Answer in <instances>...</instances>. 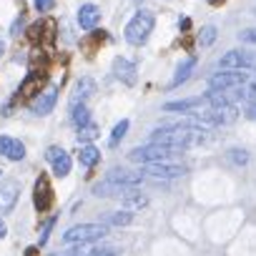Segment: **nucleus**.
I'll list each match as a JSON object with an SVG mask.
<instances>
[{"mask_svg": "<svg viewBox=\"0 0 256 256\" xmlns=\"http://www.w3.org/2000/svg\"><path fill=\"white\" fill-rule=\"evenodd\" d=\"M154 26H156V16L151 10H138L131 18V23L126 26V40L131 46H144L154 33Z\"/></svg>", "mask_w": 256, "mask_h": 256, "instance_id": "obj_1", "label": "nucleus"}, {"mask_svg": "<svg viewBox=\"0 0 256 256\" xmlns=\"http://www.w3.org/2000/svg\"><path fill=\"white\" fill-rule=\"evenodd\" d=\"M178 154H181V148H171V146H161V144H146V146L131 148L128 158L146 166V164H164V161H168Z\"/></svg>", "mask_w": 256, "mask_h": 256, "instance_id": "obj_2", "label": "nucleus"}, {"mask_svg": "<svg viewBox=\"0 0 256 256\" xmlns=\"http://www.w3.org/2000/svg\"><path fill=\"white\" fill-rule=\"evenodd\" d=\"M238 118V108L236 106H211V108H206V110H198L196 116H194V120L198 123V126H228V123H234Z\"/></svg>", "mask_w": 256, "mask_h": 256, "instance_id": "obj_3", "label": "nucleus"}, {"mask_svg": "<svg viewBox=\"0 0 256 256\" xmlns=\"http://www.w3.org/2000/svg\"><path fill=\"white\" fill-rule=\"evenodd\" d=\"M106 224H78V226H70L60 238H63V244H70V246H76V244H88V241H100L103 236H106Z\"/></svg>", "mask_w": 256, "mask_h": 256, "instance_id": "obj_4", "label": "nucleus"}, {"mask_svg": "<svg viewBox=\"0 0 256 256\" xmlns=\"http://www.w3.org/2000/svg\"><path fill=\"white\" fill-rule=\"evenodd\" d=\"M248 80H251L248 73L224 68V73H214V76L208 78V88H216V90H231V88H241V86H246Z\"/></svg>", "mask_w": 256, "mask_h": 256, "instance_id": "obj_5", "label": "nucleus"}, {"mask_svg": "<svg viewBox=\"0 0 256 256\" xmlns=\"http://www.w3.org/2000/svg\"><path fill=\"white\" fill-rule=\"evenodd\" d=\"M218 66L228 68V70H246V68L256 66V56L248 50H228L218 58Z\"/></svg>", "mask_w": 256, "mask_h": 256, "instance_id": "obj_6", "label": "nucleus"}, {"mask_svg": "<svg viewBox=\"0 0 256 256\" xmlns=\"http://www.w3.org/2000/svg\"><path fill=\"white\" fill-rule=\"evenodd\" d=\"M33 204L40 214H46L50 206H53V188H50V181L46 174H40L36 178V186H33Z\"/></svg>", "mask_w": 256, "mask_h": 256, "instance_id": "obj_7", "label": "nucleus"}, {"mask_svg": "<svg viewBox=\"0 0 256 256\" xmlns=\"http://www.w3.org/2000/svg\"><path fill=\"white\" fill-rule=\"evenodd\" d=\"M134 191H136V186H126V184H118L113 178H106V181H100V184L93 186V196H98V198H110V196L123 198V196L134 194Z\"/></svg>", "mask_w": 256, "mask_h": 256, "instance_id": "obj_8", "label": "nucleus"}, {"mask_svg": "<svg viewBox=\"0 0 256 256\" xmlns=\"http://www.w3.org/2000/svg\"><path fill=\"white\" fill-rule=\"evenodd\" d=\"M18 196H20V186H18V181L6 178L3 184H0V214H10L13 206L18 204Z\"/></svg>", "mask_w": 256, "mask_h": 256, "instance_id": "obj_9", "label": "nucleus"}, {"mask_svg": "<svg viewBox=\"0 0 256 256\" xmlns=\"http://www.w3.org/2000/svg\"><path fill=\"white\" fill-rule=\"evenodd\" d=\"M144 174L151 176V178H161V181H166V178H178V176H184L186 168L164 161V164H146V166H144Z\"/></svg>", "mask_w": 256, "mask_h": 256, "instance_id": "obj_10", "label": "nucleus"}, {"mask_svg": "<svg viewBox=\"0 0 256 256\" xmlns=\"http://www.w3.org/2000/svg\"><path fill=\"white\" fill-rule=\"evenodd\" d=\"M113 76L126 83V86H136L138 76H136V63H131L128 58H116L113 60Z\"/></svg>", "mask_w": 256, "mask_h": 256, "instance_id": "obj_11", "label": "nucleus"}, {"mask_svg": "<svg viewBox=\"0 0 256 256\" xmlns=\"http://www.w3.org/2000/svg\"><path fill=\"white\" fill-rule=\"evenodd\" d=\"M56 100H58V88L50 86V88H46L43 93H38V98H36V103H33V113H36V116H48V113L56 108Z\"/></svg>", "mask_w": 256, "mask_h": 256, "instance_id": "obj_12", "label": "nucleus"}, {"mask_svg": "<svg viewBox=\"0 0 256 256\" xmlns=\"http://www.w3.org/2000/svg\"><path fill=\"white\" fill-rule=\"evenodd\" d=\"M0 156H6L10 161H23L26 158V144L10 136H0Z\"/></svg>", "mask_w": 256, "mask_h": 256, "instance_id": "obj_13", "label": "nucleus"}, {"mask_svg": "<svg viewBox=\"0 0 256 256\" xmlns=\"http://www.w3.org/2000/svg\"><path fill=\"white\" fill-rule=\"evenodd\" d=\"M96 96V80L93 78H80L73 88V96H70V106H78V103H88L90 98Z\"/></svg>", "mask_w": 256, "mask_h": 256, "instance_id": "obj_14", "label": "nucleus"}, {"mask_svg": "<svg viewBox=\"0 0 256 256\" xmlns=\"http://www.w3.org/2000/svg\"><path fill=\"white\" fill-rule=\"evenodd\" d=\"M98 20H100V8H96V6H80V10H78V26L83 28V30H93L96 26H98Z\"/></svg>", "mask_w": 256, "mask_h": 256, "instance_id": "obj_15", "label": "nucleus"}, {"mask_svg": "<svg viewBox=\"0 0 256 256\" xmlns=\"http://www.w3.org/2000/svg\"><path fill=\"white\" fill-rule=\"evenodd\" d=\"M204 103H208V100H206V96H204V98H186V100L166 103V106H164V110H166V113H191V110H198Z\"/></svg>", "mask_w": 256, "mask_h": 256, "instance_id": "obj_16", "label": "nucleus"}, {"mask_svg": "<svg viewBox=\"0 0 256 256\" xmlns=\"http://www.w3.org/2000/svg\"><path fill=\"white\" fill-rule=\"evenodd\" d=\"M46 83V73L43 70H30L28 78L20 83V96H36L40 93V86Z\"/></svg>", "mask_w": 256, "mask_h": 256, "instance_id": "obj_17", "label": "nucleus"}, {"mask_svg": "<svg viewBox=\"0 0 256 256\" xmlns=\"http://www.w3.org/2000/svg\"><path fill=\"white\" fill-rule=\"evenodd\" d=\"M131 221H134V211H128V208L103 214V218H100V224H106V226H128Z\"/></svg>", "mask_w": 256, "mask_h": 256, "instance_id": "obj_18", "label": "nucleus"}, {"mask_svg": "<svg viewBox=\"0 0 256 256\" xmlns=\"http://www.w3.org/2000/svg\"><path fill=\"white\" fill-rule=\"evenodd\" d=\"M194 68H196V58H186V60L176 68V76H174V80H171V88H178L181 83H186V80L191 78Z\"/></svg>", "mask_w": 256, "mask_h": 256, "instance_id": "obj_19", "label": "nucleus"}, {"mask_svg": "<svg viewBox=\"0 0 256 256\" xmlns=\"http://www.w3.org/2000/svg\"><path fill=\"white\" fill-rule=\"evenodd\" d=\"M78 161H80V166H86V168H90V166H96L98 161H100V151L96 148V146H80V154H78Z\"/></svg>", "mask_w": 256, "mask_h": 256, "instance_id": "obj_20", "label": "nucleus"}, {"mask_svg": "<svg viewBox=\"0 0 256 256\" xmlns=\"http://www.w3.org/2000/svg\"><path fill=\"white\" fill-rule=\"evenodd\" d=\"M70 120H73L76 126H86V123H90V110H88V106H86V103L70 106Z\"/></svg>", "mask_w": 256, "mask_h": 256, "instance_id": "obj_21", "label": "nucleus"}, {"mask_svg": "<svg viewBox=\"0 0 256 256\" xmlns=\"http://www.w3.org/2000/svg\"><path fill=\"white\" fill-rule=\"evenodd\" d=\"M100 128L96 123H86V126H78V144H90L93 138H98Z\"/></svg>", "mask_w": 256, "mask_h": 256, "instance_id": "obj_22", "label": "nucleus"}, {"mask_svg": "<svg viewBox=\"0 0 256 256\" xmlns=\"http://www.w3.org/2000/svg\"><path fill=\"white\" fill-rule=\"evenodd\" d=\"M120 201H123V208H128V211H136V208H144V206L148 204V198H146V196H141L138 191H134V194H128V196H123Z\"/></svg>", "mask_w": 256, "mask_h": 256, "instance_id": "obj_23", "label": "nucleus"}, {"mask_svg": "<svg viewBox=\"0 0 256 256\" xmlns=\"http://www.w3.org/2000/svg\"><path fill=\"white\" fill-rule=\"evenodd\" d=\"M70 166H73V164H70V156H68V154H63L60 158H56V161H53V174L63 178V176H68V174H70Z\"/></svg>", "mask_w": 256, "mask_h": 256, "instance_id": "obj_24", "label": "nucleus"}, {"mask_svg": "<svg viewBox=\"0 0 256 256\" xmlns=\"http://www.w3.org/2000/svg\"><path fill=\"white\" fill-rule=\"evenodd\" d=\"M238 98H248V100H254V103H256V78H251L246 86H241V88H238Z\"/></svg>", "mask_w": 256, "mask_h": 256, "instance_id": "obj_25", "label": "nucleus"}, {"mask_svg": "<svg viewBox=\"0 0 256 256\" xmlns=\"http://www.w3.org/2000/svg\"><path fill=\"white\" fill-rule=\"evenodd\" d=\"M126 131H128V120H120V123H116L113 134H110V146H118V141L126 136Z\"/></svg>", "mask_w": 256, "mask_h": 256, "instance_id": "obj_26", "label": "nucleus"}, {"mask_svg": "<svg viewBox=\"0 0 256 256\" xmlns=\"http://www.w3.org/2000/svg\"><path fill=\"white\" fill-rule=\"evenodd\" d=\"M216 40V28L214 26H206V28H201V36H198V43L206 48V46H211Z\"/></svg>", "mask_w": 256, "mask_h": 256, "instance_id": "obj_27", "label": "nucleus"}, {"mask_svg": "<svg viewBox=\"0 0 256 256\" xmlns=\"http://www.w3.org/2000/svg\"><path fill=\"white\" fill-rule=\"evenodd\" d=\"M228 158H231L234 164H238V166H246V164H248V154H246L244 148H231V151H228Z\"/></svg>", "mask_w": 256, "mask_h": 256, "instance_id": "obj_28", "label": "nucleus"}, {"mask_svg": "<svg viewBox=\"0 0 256 256\" xmlns=\"http://www.w3.org/2000/svg\"><path fill=\"white\" fill-rule=\"evenodd\" d=\"M53 226H56V216H50L46 224H43V231H40V246H46L48 244V238H50V231H53Z\"/></svg>", "mask_w": 256, "mask_h": 256, "instance_id": "obj_29", "label": "nucleus"}, {"mask_svg": "<svg viewBox=\"0 0 256 256\" xmlns=\"http://www.w3.org/2000/svg\"><path fill=\"white\" fill-rule=\"evenodd\" d=\"M238 40L256 46V28H246V30H241V33H238Z\"/></svg>", "mask_w": 256, "mask_h": 256, "instance_id": "obj_30", "label": "nucleus"}, {"mask_svg": "<svg viewBox=\"0 0 256 256\" xmlns=\"http://www.w3.org/2000/svg\"><path fill=\"white\" fill-rule=\"evenodd\" d=\"M33 6H36L38 13H48V10H53L56 0H33Z\"/></svg>", "mask_w": 256, "mask_h": 256, "instance_id": "obj_31", "label": "nucleus"}, {"mask_svg": "<svg viewBox=\"0 0 256 256\" xmlns=\"http://www.w3.org/2000/svg\"><path fill=\"white\" fill-rule=\"evenodd\" d=\"M63 154H66V151H63V148H60V146H50V148H48V151H46V158H48V161H50V164H53V161H56V158H60V156H63Z\"/></svg>", "mask_w": 256, "mask_h": 256, "instance_id": "obj_32", "label": "nucleus"}, {"mask_svg": "<svg viewBox=\"0 0 256 256\" xmlns=\"http://www.w3.org/2000/svg\"><path fill=\"white\" fill-rule=\"evenodd\" d=\"M246 116H248L251 120H256V103H251V106H248V110H246Z\"/></svg>", "mask_w": 256, "mask_h": 256, "instance_id": "obj_33", "label": "nucleus"}, {"mask_svg": "<svg viewBox=\"0 0 256 256\" xmlns=\"http://www.w3.org/2000/svg\"><path fill=\"white\" fill-rule=\"evenodd\" d=\"M6 234H8V226H6V221H3V218H0V238H3Z\"/></svg>", "mask_w": 256, "mask_h": 256, "instance_id": "obj_34", "label": "nucleus"}, {"mask_svg": "<svg viewBox=\"0 0 256 256\" xmlns=\"http://www.w3.org/2000/svg\"><path fill=\"white\" fill-rule=\"evenodd\" d=\"M26 256H38V246H30V248H26Z\"/></svg>", "mask_w": 256, "mask_h": 256, "instance_id": "obj_35", "label": "nucleus"}, {"mask_svg": "<svg viewBox=\"0 0 256 256\" xmlns=\"http://www.w3.org/2000/svg\"><path fill=\"white\" fill-rule=\"evenodd\" d=\"M50 256H70V254H68V251H66V254H50Z\"/></svg>", "mask_w": 256, "mask_h": 256, "instance_id": "obj_36", "label": "nucleus"}, {"mask_svg": "<svg viewBox=\"0 0 256 256\" xmlns=\"http://www.w3.org/2000/svg\"><path fill=\"white\" fill-rule=\"evenodd\" d=\"M3 50H6V46H3V43H0V56H3Z\"/></svg>", "mask_w": 256, "mask_h": 256, "instance_id": "obj_37", "label": "nucleus"}, {"mask_svg": "<svg viewBox=\"0 0 256 256\" xmlns=\"http://www.w3.org/2000/svg\"><path fill=\"white\" fill-rule=\"evenodd\" d=\"M211 3H218V0H211Z\"/></svg>", "mask_w": 256, "mask_h": 256, "instance_id": "obj_38", "label": "nucleus"}, {"mask_svg": "<svg viewBox=\"0 0 256 256\" xmlns=\"http://www.w3.org/2000/svg\"><path fill=\"white\" fill-rule=\"evenodd\" d=\"M254 16H256V8H254Z\"/></svg>", "mask_w": 256, "mask_h": 256, "instance_id": "obj_39", "label": "nucleus"}, {"mask_svg": "<svg viewBox=\"0 0 256 256\" xmlns=\"http://www.w3.org/2000/svg\"><path fill=\"white\" fill-rule=\"evenodd\" d=\"M0 174H3V171H0Z\"/></svg>", "mask_w": 256, "mask_h": 256, "instance_id": "obj_40", "label": "nucleus"}]
</instances>
